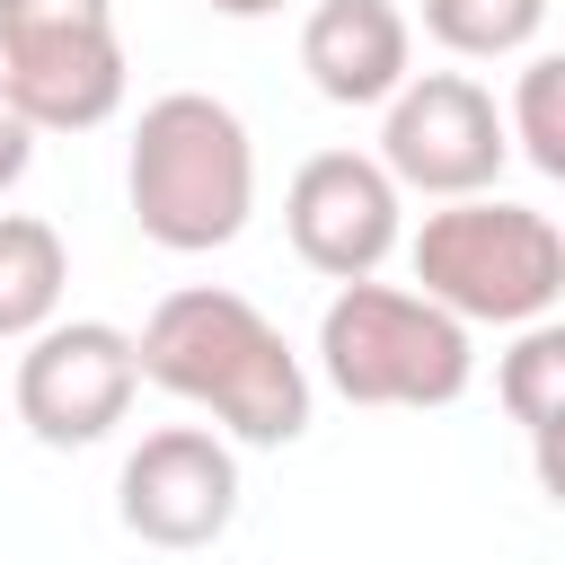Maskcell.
I'll list each match as a JSON object with an SVG mask.
<instances>
[{
  "label": "cell",
  "instance_id": "cell-1",
  "mask_svg": "<svg viewBox=\"0 0 565 565\" xmlns=\"http://www.w3.org/2000/svg\"><path fill=\"white\" fill-rule=\"evenodd\" d=\"M132 362H141L150 388L212 415V433H230V441L282 450V441L309 433V362L282 344V327L247 291H221V282L168 291L141 318Z\"/></svg>",
  "mask_w": 565,
  "mask_h": 565
},
{
  "label": "cell",
  "instance_id": "cell-2",
  "mask_svg": "<svg viewBox=\"0 0 565 565\" xmlns=\"http://www.w3.org/2000/svg\"><path fill=\"white\" fill-rule=\"evenodd\" d=\"M124 194L150 247L168 256H212L247 230L256 212V141L230 97L212 88H168L141 106L132 150H124Z\"/></svg>",
  "mask_w": 565,
  "mask_h": 565
},
{
  "label": "cell",
  "instance_id": "cell-3",
  "mask_svg": "<svg viewBox=\"0 0 565 565\" xmlns=\"http://www.w3.org/2000/svg\"><path fill=\"white\" fill-rule=\"evenodd\" d=\"M397 247L415 265V291L450 309L459 327H530L565 300V230L539 203L459 194L424 212V230Z\"/></svg>",
  "mask_w": 565,
  "mask_h": 565
},
{
  "label": "cell",
  "instance_id": "cell-4",
  "mask_svg": "<svg viewBox=\"0 0 565 565\" xmlns=\"http://www.w3.org/2000/svg\"><path fill=\"white\" fill-rule=\"evenodd\" d=\"M318 371L344 406H459L477 380V344L450 309H433L415 282H335L318 318Z\"/></svg>",
  "mask_w": 565,
  "mask_h": 565
},
{
  "label": "cell",
  "instance_id": "cell-5",
  "mask_svg": "<svg viewBox=\"0 0 565 565\" xmlns=\"http://www.w3.org/2000/svg\"><path fill=\"white\" fill-rule=\"evenodd\" d=\"M124 79L115 0H0V88L35 132H97Z\"/></svg>",
  "mask_w": 565,
  "mask_h": 565
},
{
  "label": "cell",
  "instance_id": "cell-6",
  "mask_svg": "<svg viewBox=\"0 0 565 565\" xmlns=\"http://www.w3.org/2000/svg\"><path fill=\"white\" fill-rule=\"evenodd\" d=\"M397 194H424V203H459V194H494L512 141H503V106L468 79V71H406L397 97H388V124H380V150H371Z\"/></svg>",
  "mask_w": 565,
  "mask_h": 565
},
{
  "label": "cell",
  "instance_id": "cell-7",
  "mask_svg": "<svg viewBox=\"0 0 565 565\" xmlns=\"http://www.w3.org/2000/svg\"><path fill=\"white\" fill-rule=\"evenodd\" d=\"M132 397H141V362H132V335L115 318H53L18 353V424L44 450L106 441L132 415Z\"/></svg>",
  "mask_w": 565,
  "mask_h": 565
},
{
  "label": "cell",
  "instance_id": "cell-8",
  "mask_svg": "<svg viewBox=\"0 0 565 565\" xmlns=\"http://www.w3.org/2000/svg\"><path fill=\"white\" fill-rule=\"evenodd\" d=\"M282 230H291V256L327 282H362L397 256L406 238V194L397 177L371 159V150H318L291 168L282 185Z\"/></svg>",
  "mask_w": 565,
  "mask_h": 565
},
{
  "label": "cell",
  "instance_id": "cell-9",
  "mask_svg": "<svg viewBox=\"0 0 565 565\" xmlns=\"http://www.w3.org/2000/svg\"><path fill=\"white\" fill-rule=\"evenodd\" d=\"M115 512L141 547L194 556L238 521V450L212 424H159L115 477Z\"/></svg>",
  "mask_w": 565,
  "mask_h": 565
},
{
  "label": "cell",
  "instance_id": "cell-10",
  "mask_svg": "<svg viewBox=\"0 0 565 565\" xmlns=\"http://www.w3.org/2000/svg\"><path fill=\"white\" fill-rule=\"evenodd\" d=\"M300 71L327 106H388L415 71V26L397 0H318L300 18Z\"/></svg>",
  "mask_w": 565,
  "mask_h": 565
},
{
  "label": "cell",
  "instance_id": "cell-11",
  "mask_svg": "<svg viewBox=\"0 0 565 565\" xmlns=\"http://www.w3.org/2000/svg\"><path fill=\"white\" fill-rule=\"evenodd\" d=\"M71 291V247L35 212H0V344H26L35 327L62 318Z\"/></svg>",
  "mask_w": 565,
  "mask_h": 565
},
{
  "label": "cell",
  "instance_id": "cell-12",
  "mask_svg": "<svg viewBox=\"0 0 565 565\" xmlns=\"http://www.w3.org/2000/svg\"><path fill=\"white\" fill-rule=\"evenodd\" d=\"M494 397H503V415L530 433V450H539V477L556 486V406H565V327L556 318H530L521 327V344L494 362Z\"/></svg>",
  "mask_w": 565,
  "mask_h": 565
},
{
  "label": "cell",
  "instance_id": "cell-13",
  "mask_svg": "<svg viewBox=\"0 0 565 565\" xmlns=\"http://www.w3.org/2000/svg\"><path fill=\"white\" fill-rule=\"evenodd\" d=\"M547 26V0H424V35L450 62H512Z\"/></svg>",
  "mask_w": 565,
  "mask_h": 565
},
{
  "label": "cell",
  "instance_id": "cell-14",
  "mask_svg": "<svg viewBox=\"0 0 565 565\" xmlns=\"http://www.w3.org/2000/svg\"><path fill=\"white\" fill-rule=\"evenodd\" d=\"M503 141H512L539 177H565V62H556V53H530V62H521Z\"/></svg>",
  "mask_w": 565,
  "mask_h": 565
},
{
  "label": "cell",
  "instance_id": "cell-15",
  "mask_svg": "<svg viewBox=\"0 0 565 565\" xmlns=\"http://www.w3.org/2000/svg\"><path fill=\"white\" fill-rule=\"evenodd\" d=\"M26 159H35V124L9 106V88H0V194L26 177Z\"/></svg>",
  "mask_w": 565,
  "mask_h": 565
},
{
  "label": "cell",
  "instance_id": "cell-16",
  "mask_svg": "<svg viewBox=\"0 0 565 565\" xmlns=\"http://www.w3.org/2000/svg\"><path fill=\"white\" fill-rule=\"evenodd\" d=\"M212 18H274V9H291V0H203Z\"/></svg>",
  "mask_w": 565,
  "mask_h": 565
}]
</instances>
